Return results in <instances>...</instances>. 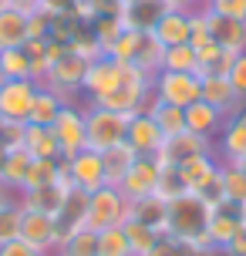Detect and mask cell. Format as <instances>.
I'll return each instance as SVG.
<instances>
[{
	"label": "cell",
	"instance_id": "54",
	"mask_svg": "<svg viewBox=\"0 0 246 256\" xmlns=\"http://www.w3.org/2000/svg\"><path fill=\"white\" fill-rule=\"evenodd\" d=\"M4 162H7V148L0 145V179H4ZM0 186H4V182H0Z\"/></svg>",
	"mask_w": 246,
	"mask_h": 256
},
{
	"label": "cell",
	"instance_id": "12",
	"mask_svg": "<svg viewBox=\"0 0 246 256\" xmlns=\"http://www.w3.org/2000/svg\"><path fill=\"white\" fill-rule=\"evenodd\" d=\"M64 168H68V176H71V186H74V189L94 192V189H102V186H108V182H104L102 152L81 148V152H74L71 158H64Z\"/></svg>",
	"mask_w": 246,
	"mask_h": 256
},
{
	"label": "cell",
	"instance_id": "16",
	"mask_svg": "<svg viewBox=\"0 0 246 256\" xmlns=\"http://www.w3.org/2000/svg\"><path fill=\"white\" fill-rule=\"evenodd\" d=\"M216 155L220 162H236L246 155V104L222 122V132L216 135Z\"/></svg>",
	"mask_w": 246,
	"mask_h": 256
},
{
	"label": "cell",
	"instance_id": "21",
	"mask_svg": "<svg viewBox=\"0 0 246 256\" xmlns=\"http://www.w3.org/2000/svg\"><path fill=\"white\" fill-rule=\"evenodd\" d=\"M222 122H226V115L216 112L212 104H206L202 98L186 108V132H192V135H202V138L216 142V135L222 132Z\"/></svg>",
	"mask_w": 246,
	"mask_h": 256
},
{
	"label": "cell",
	"instance_id": "5",
	"mask_svg": "<svg viewBox=\"0 0 246 256\" xmlns=\"http://www.w3.org/2000/svg\"><path fill=\"white\" fill-rule=\"evenodd\" d=\"M88 64L84 58H78L74 51H64L58 61L51 64V71L48 78L40 81V84H48L51 91H58L64 102H78L81 98V84H84V71H88Z\"/></svg>",
	"mask_w": 246,
	"mask_h": 256
},
{
	"label": "cell",
	"instance_id": "58",
	"mask_svg": "<svg viewBox=\"0 0 246 256\" xmlns=\"http://www.w3.org/2000/svg\"><path fill=\"white\" fill-rule=\"evenodd\" d=\"M7 7H10V0H0V10H7Z\"/></svg>",
	"mask_w": 246,
	"mask_h": 256
},
{
	"label": "cell",
	"instance_id": "10",
	"mask_svg": "<svg viewBox=\"0 0 246 256\" xmlns=\"http://www.w3.org/2000/svg\"><path fill=\"white\" fill-rule=\"evenodd\" d=\"M206 152H216L212 138H202V135H192V132H179V135L162 142V148L156 152V162L158 166H182V162H189L196 155H206Z\"/></svg>",
	"mask_w": 246,
	"mask_h": 256
},
{
	"label": "cell",
	"instance_id": "24",
	"mask_svg": "<svg viewBox=\"0 0 246 256\" xmlns=\"http://www.w3.org/2000/svg\"><path fill=\"white\" fill-rule=\"evenodd\" d=\"M152 34L162 48H176V44H189V14L186 10H166L152 27Z\"/></svg>",
	"mask_w": 246,
	"mask_h": 256
},
{
	"label": "cell",
	"instance_id": "33",
	"mask_svg": "<svg viewBox=\"0 0 246 256\" xmlns=\"http://www.w3.org/2000/svg\"><path fill=\"white\" fill-rule=\"evenodd\" d=\"M30 152L27 148H7V162H4V186L17 196V192L24 189V179H27V172H30Z\"/></svg>",
	"mask_w": 246,
	"mask_h": 256
},
{
	"label": "cell",
	"instance_id": "42",
	"mask_svg": "<svg viewBox=\"0 0 246 256\" xmlns=\"http://www.w3.org/2000/svg\"><path fill=\"white\" fill-rule=\"evenodd\" d=\"M17 232H20V202H17V196H14L7 202H0V246L14 243Z\"/></svg>",
	"mask_w": 246,
	"mask_h": 256
},
{
	"label": "cell",
	"instance_id": "35",
	"mask_svg": "<svg viewBox=\"0 0 246 256\" xmlns=\"http://www.w3.org/2000/svg\"><path fill=\"white\" fill-rule=\"evenodd\" d=\"M220 182H222V196H226V202H233V206H243L246 202V172L240 166L222 162Z\"/></svg>",
	"mask_w": 246,
	"mask_h": 256
},
{
	"label": "cell",
	"instance_id": "49",
	"mask_svg": "<svg viewBox=\"0 0 246 256\" xmlns=\"http://www.w3.org/2000/svg\"><path fill=\"white\" fill-rule=\"evenodd\" d=\"M0 256H51V253H40V250H34V246L14 240V243H4V246H0Z\"/></svg>",
	"mask_w": 246,
	"mask_h": 256
},
{
	"label": "cell",
	"instance_id": "2",
	"mask_svg": "<svg viewBox=\"0 0 246 256\" xmlns=\"http://www.w3.org/2000/svg\"><path fill=\"white\" fill-rule=\"evenodd\" d=\"M148 98H152V74H145L142 68L125 61L122 81L108 94H102L88 104H98V108H108V112H118V115H135V112H145Z\"/></svg>",
	"mask_w": 246,
	"mask_h": 256
},
{
	"label": "cell",
	"instance_id": "14",
	"mask_svg": "<svg viewBox=\"0 0 246 256\" xmlns=\"http://www.w3.org/2000/svg\"><path fill=\"white\" fill-rule=\"evenodd\" d=\"M158 172L162 166L156 162V155H138L132 168L125 172V179L118 182V189L125 192V199H145V196H156V186H158Z\"/></svg>",
	"mask_w": 246,
	"mask_h": 256
},
{
	"label": "cell",
	"instance_id": "4",
	"mask_svg": "<svg viewBox=\"0 0 246 256\" xmlns=\"http://www.w3.org/2000/svg\"><path fill=\"white\" fill-rule=\"evenodd\" d=\"M128 206L132 202L125 199V192L118 186H102V189L88 192V219H84V226L94 232L112 230V226H125Z\"/></svg>",
	"mask_w": 246,
	"mask_h": 256
},
{
	"label": "cell",
	"instance_id": "40",
	"mask_svg": "<svg viewBox=\"0 0 246 256\" xmlns=\"http://www.w3.org/2000/svg\"><path fill=\"white\" fill-rule=\"evenodd\" d=\"M98 256H135L122 226H112V230L98 232Z\"/></svg>",
	"mask_w": 246,
	"mask_h": 256
},
{
	"label": "cell",
	"instance_id": "18",
	"mask_svg": "<svg viewBox=\"0 0 246 256\" xmlns=\"http://www.w3.org/2000/svg\"><path fill=\"white\" fill-rule=\"evenodd\" d=\"M243 230V216H240V206L233 202H222L212 209V216H209V243L216 253L226 250V243H233V236Z\"/></svg>",
	"mask_w": 246,
	"mask_h": 256
},
{
	"label": "cell",
	"instance_id": "27",
	"mask_svg": "<svg viewBox=\"0 0 246 256\" xmlns=\"http://www.w3.org/2000/svg\"><path fill=\"white\" fill-rule=\"evenodd\" d=\"M166 199L158 196H145V199H132L128 206V219H138L148 230H156L158 236H166Z\"/></svg>",
	"mask_w": 246,
	"mask_h": 256
},
{
	"label": "cell",
	"instance_id": "26",
	"mask_svg": "<svg viewBox=\"0 0 246 256\" xmlns=\"http://www.w3.org/2000/svg\"><path fill=\"white\" fill-rule=\"evenodd\" d=\"M196 58H199V71H196L199 78H209V74L226 78V74H230V68H233L236 54L222 51L216 40H206V44H199V48H196Z\"/></svg>",
	"mask_w": 246,
	"mask_h": 256
},
{
	"label": "cell",
	"instance_id": "19",
	"mask_svg": "<svg viewBox=\"0 0 246 256\" xmlns=\"http://www.w3.org/2000/svg\"><path fill=\"white\" fill-rule=\"evenodd\" d=\"M166 0H122V24L128 30H152L166 14Z\"/></svg>",
	"mask_w": 246,
	"mask_h": 256
},
{
	"label": "cell",
	"instance_id": "36",
	"mask_svg": "<svg viewBox=\"0 0 246 256\" xmlns=\"http://www.w3.org/2000/svg\"><path fill=\"white\" fill-rule=\"evenodd\" d=\"M162 71H186V74H196V71H199L196 48H192V44L166 48V54H162Z\"/></svg>",
	"mask_w": 246,
	"mask_h": 256
},
{
	"label": "cell",
	"instance_id": "29",
	"mask_svg": "<svg viewBox=\"0 0 246 256\" xmlns=\"http://www.w3.org/2000/svg\"><path fill=\"white\" fill-rule=\"evenodd\" d=\"M64 98L51 91L48 84H38V94H34V104H30V118H27V125H54V118L61 115V108H64Z\"/></svg>",
	"mask_w": 246,
	"mask_h": 256
},
{
	"label": "cell",
	"instance_id": "41",
	"mask_svg": "<svg viewBox=\"0 0 246 256\" xmlns=\"http://www.w3.org/2000/svg\"><path fill=\"white\" fill-rule=\"evenodd\" d=\"M122 30H125V24H122V17H118V14H104V17H94V20H91V34L98 38V44H102L104 54H108V48L118 40Z\"/></svg>",
	"mask_w": 246,
	"mask_h": 256
},
{
	"label": "cell",
	"instance_id": "38",
	"mask_svg": "<svg viewBox=\"0 0 246 256\" xmlns=\"http://www.w3.org/2000/svg\"><path fill=\"white\" fill-rule=\"evenodd\" d=\"M61 166H64V158H34V162H30V172H27V179H24V189H38V186L58 182Z\"/></svg>",
	"mask_w": 246,
	"mask_h": 256
},
{
	"label": "cell",
	"instance_id": "31",
	"mask_svg": "<svg viewBox=\"0 0 246 256\" xmlns=\"http://www.w3.org/2000/svg\"><path fill=\"white\" fill-rule=\"evenodd\" d=\"M145 112L156 118L158 132H162L166 138H172V135L186 132V108H176V104H166V102H158V98H148Z\"/></svg>",
	"mask_w": 246,
	"mask_h": 256
},
{
	"label": "cell",
	"instance_id": "51",
	"mask_svg": "<svg viewBox=\"0 0 246 256\" xmlns=\"http://www.w3.org/2000/svg\"><path fill=\"white\" fill-rule=\"evenodd\" d=\"M74 4H78V0H44L40 10H44V14H71V10H74Z\"/></svg>",
	"mask_w": 246,
	"mask_h": 256
},
{
	"label": "cell",
	"instance_id": "46",
	"mask_svg": "<svg viewBox=\"0 0 246 256\" xmlns=\"http://www.w3.org/2000/svg\"><path fill=\"white\" fill-rule=\"evenodd\" d=\"M206 40H212V34H209V14L199 7V10L189 14V44L199 48V44H206Z\"/></svg>",
	"mask_w": 246,
	"mask_h": 256
},
{
	"label": "cell",
	"instance_id": "48",
	"mask_svg": "<svg viewBox=\"0 0 246 256\" xmlns=\"http://www.w3.org/2000/svg\"><path fill=\"white\" fill-rule=\"evenodd\" d=\"M24 128L20 122H7L4 125V135H0V145L4 148H24Z\"/></svg>",
	"mask_w": 246,
	"mask_h": 256
},
{
	"label": "cell",
	"instance_id": "7",
	"mask_svg": "<svg viewBox=\"0 0 246 256\" xmlns=\"http://www.w3.org/2000/svg\"><path fill=\"white\" fill-rule=\"evenodd\" d=\"M54 138L61 145V158H71L74 152L88 148V135H84V102H68L61 115L54 118Z\"/></svg>",
	"mask_w": 246,
	"mask_h": 256
},
{
	"label": "cell",
	"instance_id": "47",
	"mask_svg": "<svg viewBox=\"0 0 246 256\" xmlns=\"http://www.w3.org/2000/svg\"><path fill=\"white\" fill-rule=\"evenodd\" d=\"M226 78H230L233 91H236V94H240V98L246 102V51L233 58V68H230V74H226Z\"/></svg>",
	"mask_w": 246,
	"mask_h": 256
},
{
	"label": "cell",
	"instance_id": "25",
	"mask_svg": "<svg viewBox=\"0 0 246 256\" xmlns=\"http://www.w3.org/2000/svg\"><path fill=\"white\" fill-rule=\"evenodd\" d=\"M30 34H27V14L17 7L0 10V51H10V48H24Z\"/></svg>",
	"mask_w": 246,
	"mask_h": 256
},
{
	"label": "cell",
	"instance_id": "8",
	"mask_svg": "<svg viewBox=\"0 0 246 256\" xmlns=\"http://www.w3.org/2000/svg\"><path fill=\"white\" fill-rule=\"evenodd\" d=\"M71 189H74V186H71V176H68V168L61 166V176H58V182H51V186H38V189L17 192V202H20V209H30V212L58 216Z\"/></svg>",
	"mask_w": 246,
	"mask_h": 256
},
{
	"label": "cell",
	"instance_id": "13",
	"mask_svg": "<svg viewBox=\"0 0 246 256\" xmlns=\"http://www.w3.org/2000/svg\"><path fill=\"white\" fill-rule=\"evenodd\" d=\"M122 68H125V61H115V58H108V54L94 58V61L88 64V71H84L81 98H84V102H94V98L108 94V91L122 81Z\"/></svg>",
	"mask_w": 246,
	"mask_h": 256
},
{
	"label": "cell",
	"instance_id": "32",
	"mask_svg": "<svg viewBox=\"0 0 246 256\" xmlns=\"http://www.w3.org/2000/svg\"><path fill=\"white\" fill-rule=\"evenodd\" d=\"M135 158H138V155H135V148H132L128 142H122V145H115V148L102 152L104 182H108V186H118V182L125 179V172L132 168V162H135Z\"/></svg>",
	"mask_w": 246,
	"mask_h": 256
},
{
	"label": "cell",
	"instance_id": "55",
	"mask_svg": "<svg viewBox=\"0 0 246 256\" xmlns=\"http://www.w3.org/2000/svg\"><path fill=\"white\" fill-rule=\"evenodd\" d=\"M7 199H14V192L7 186H0V202H7Z\"/></svg>",
	"mask_w": 246,
	"mask_h": 256
},
{
	"label": "cell",
	"instance_id": "44",
	"mask_svg": "<svg viewBox=\"0 0 246 256\" xmlns=\"http://www.w3.org/2000/svg\"><path fill=\"white\" fill-rule=\"evenodd\" d=\"M148 256H206L199 246L192 243H186V240H176V236H158V243L152 246V253Z\"/></svg>",
	"mask_w": 246,
	"mask_h": 256
},
{
	"label": "cell",
	"instance_id": "45",
	"mask_svg": "<svg viewBox=\"0 0 246 256\" xmlns=\"http://www.w3.org/2000/svg\"><path fill=\"white\" fill-rule=\"evenodd\" d=\"M202 10L216 14V17H233V20H246V0H202Z\"/></svg>",
	"mask_w": 246,
	"mask_h": 256
},
{
	"label": "cell",
	"instance_id": "11",
	"mask_svg": "<svg viewBox=\"0 0 246 256\" xmlns=\"http://www.w3.org/2000/svg\"><path fill=\"white\" fill-rule=\"evenodd\" d=\"M34 94H38V81H30V78L27 81H4L0 84V115H4V122L27 125Z\"/></svg>",
	"mask_w": 246,
	"mask_h": 256
},
{
	"label": "cell",
	"instance_id": "15",
	"mask_svg": "<svg viewBox=\"0 0 246 256\" xmlns=\"http://www.w3.org/2000/svg\"><path fill=\"white\" fill-rule=\"evenodd\" d=\"M125 142L135 148V155H156L158 148H162L166 135L158 132L156 118L148 115V112H135V115H128V132H125Z\"/></svg>",
	"mask_w": 246,
	"mask_h": 256
},
{
	"label": "cell",
	"instance_id": "39",
	"mask_svg": "<svg viewBox=\"0 0 246 256\" xmlns=\"http://www.w3.org/2000/svg\"><path fill=\"white\" fill-rule=\"evenodd\" d=\"M125 236H128V246H132V253L135 256H148L152 253V246L158 243V232L156 230H148L145 222H138V219H125Z\"/></svg>",
	"mask_w": 246,
	"mask_h": 256
},
{
	"label": "cell",
	"instance_id": "59",
	"mask_svg": "<svg viewBox=\"0 0 246 256\" xmlns=\"http://www.w3.org/2000/svg\"><path fill=\"white\" fill-rule=\"evenodd\" d=\"M4 125H7V122H4V115H0V135H4Z\"/></svg>",
	"mask_w": 246,
	"mask_h": 256
},
{
	"label": "cell",
	"instance_id": "52",
	"mask_svg": "<svg viewBox=\"0 0 246 256\" xmlns=\"http://www.w3.org/2000/svg\"><path fill=\"white\" fill-rule=\"evenodd\" d=\"M166 7L168 10H186V14H192L202 7V0H166Z\"/></svg>",
	"mask_w": 246,
	"mask_h": 256
},
{
	"label": "cell",
	"instance_id": "6",
	"mask_svg": "<svg viewBox=\"0 0 246 256\" xmlns=\"http://www.w3.org/2000/svg\"><path fill=\"white\" fill-rule=\"evenodd\" d=\"M152 98L176 108H189L199 102V74H186V71H158L152 78Z\"/></svg>",
	"mask_w": 246,
	"mask_h": 256
},
{
	"label": "cell",
	"instance_id": "20",
	"mask_svg": "<svg viewBox=\"0 0 246 256\" xmlns=\"http://www.w3.org/2000/svg\"><path fill=\"white\" fill-rule=\"evenodd\" d=\"M220 166H222L220 155L206 152V155H196V158H189V162H182V166H176V168H179L182 182H186V192H199L220 176Z\"/></svg>",
	"mask_w": 246,
	"mask_h": 256
},
{
	"label": "cell",
	"instance_id": "9",
	"mask_svg": "<svg viewBox=\"0 0 246 256\" xmlns=\"http://www.w3.org/2000/svg\"><path fill=\"white\" fill-rule=\"evenodd\" d=\"M17 240L27 246H34L40 253H51L61 243V232H58V222L54 216H44V212H30V209H20V232Z\"/></svg>",
	"mask_w": 246,
	"mask_h": 256
},
{
	"label": "cell",
	"instance_id": "57",
	"mask_svg": "<svg viewBox=\"0 0 246 256\" xmlns=\"http://www.w3.org/2000/svg\"><path fill=\"white\" fill-rule=\"evenodd\" d=\"M240 216H243V226H246V202L240 206Z\"/></svg>",
	"mask_w": 246,
	"mask_h": 256
},
{
	"label": "cell",
	"instance_id": "3",
	"mask_svg": "<svg viewBox=\"0 0 246 256\" xmlns=\"http://www.w3.org/2000/svg\"><path fill=\"white\" fill-rule=\"evenodd\" d=\"M125 132H128V115H118V112L84 102V135H88L91 152H108V148L122 145Z\"/></svg>",
	"mask_w": 246,
	"mask_h": 256
},
{
	"label": "cell",
	"instance_id": "56",
	"mask_svg": "<svg viewBox=\"0 0 246 256\" xmlns=\"http://www.w3.org/2000/svg\"><path fill=\"white\" fill-rule=\"evenodd\" d=\"M233 166H240V168H243V172H246V155H243V158H236Z\"/></svg>",
	"mask_w": 246,
	"mask_h": 256
},
{
	"label": "cell",
	"instance_id": "53",
	"mask_svg": "<svg viewBox=\"0 0 246 256\" xmlns=\"http://www.w3.org/2000/svg\"><path fill=\"white\" fill-rule=\"evenodd\" d=\"M40 4H44V0H10V7H17V10H24V14L40 10Z\"/></svg>",
	"mask_w": 246,
	"mask_h": 256
},
{
	"label": "cell",
	"instance_id": "43",
	"mask_svg": "<svg viewBox=\"0 0 246 256\" xmlns=\"http://www.w3.org/2000/svg\"><path fill=\"white\" fill-rule=\"evenodd\" d=\"M156 196H158V199H166V202H172V199L186 196V182H182V176H179V168H176V166H162Z\"/></svg>",
	"mask_w": 246,
	"mask_h": 256
},
{
	"label": "cell",
	"instance_id": "37",
	"mask_svg": "<svg viewBox=\"0 0 246 256\" xmlns=\"http://www.w3.org/2000/svg\"><path fill=\"white\" fill-rule=\"evenodd\" d=\"M0 71H4V81H27L30 78V58H27V51L24 48L0 51Z\"/></svg>",
	"mask_w": 246,
	"mask_h": 256
},
{
	"label": "cell",
	"instance_id": "1",
	"mask_svg": "<svg viewBox=\"0 0 246 256\" xmlns=\"http://www.w3.org/2000/svg\"><path fill=\"white\" fill-rule=\"evenodd\" d=\"M209 216H212V206L206 199H199L196 192H186L166 206V232L199 246L206 256H220L209 243Z\"/></svg>",
	"mask_w": 246,
	"mask_h": 256
},
{
	"label": "cell",
	"instance_id": "60",
	"mask_svg": "<svg viewBox=\"0 0 246 256\" xmlns=\"http://www.w3.org/2000/svg\"><path fill=\"white\" fill-rule=\"evenodd\" d=\"M0 84H4V71H0Z\"/></svg>",
	"mask_w": 246,
	"mask_h": 256
},
{
	"label": "cell",
	"instance_id": "22",
	"mask_svg": "<svg viewBox=\"0 0 246 256\" xmlns=\"http://www.w3.org/2000/svg\"><path fill=\"white\" fill-rule=\"evenodd\" d=\"M209 14V10H206ZM209 34L230 54H243L246 51V20H233V17H216L209 14Z\"/></svg>",
	"mask_w": 246,
	"mask_h": 256
},
{
	"label": "cell",
	"instance_id": "17",
	"mask_svg": "<svg viewBox=\"0 0 246 256\" xmlns=\"http://www.w3.org/2000/svg\"><path fill=\"white\" fill-rule=\"evenodd\" d=\"M199 98L206 104H212L216 112H222V115L230 118L236 115L240 108H243V98L233 91V84H230V78H216V74H209V78H199Z\"/></svg>",
	"mask_w": 246,
	"mask_h": 256
},
{
	"label": "cell",
	"instance_id": "28",
	"mask_svg": "<svg viewBox=\"0 0 246 256\" xmlns=\"http://www.w3.org/2000/svg\"><path fill=\"white\" fill-rule=\"evenodd\" d=\"M24 148L30 158H61V145L54 138L51 125H27L24 128Z\"/></svg>",
	"mask_w": 246,
	"mask_h": 256
},
{
	"label": "cell",
	"instance_id": "30",
	"mask_svg": "<svg viewBox=\"0 0 246 256\" xmlns=\"http://www.w3.org/2000/svg\"><path fill=\"white\" fill-rule=\"evenodd\" d=\"M162 54H166V48L156 40V34H152V30H142V38L135 44V54H132L128 64H135V68H142L145 74L156 78L158 71H162Z\"/></svg>",
	"mask_w": 246,
	"mask_h": 256
},
{
	"label": "cell",
	"instance_id": "50",
	"mask_svg": "<svg viewBox=\"0 0 246 256\" xmlns=\"http://www.w3.org/2000/svg\"><path fill=\"white\" fill-rule=\"evenodd\" d=\"M220 256H246V226L233 236V243H226V250Z\"/></svg>",
	"mask_w": 246,
	"mask_h": 256
},
{
	"label": "cell",
	"instance_id": "34",
	"mask_svg": "<svg viewBox=\"0 0 246 256\" xmlns=\"http://www.w3.org/2000/svg\"><path fill=\"white\" fill-rule=\"evenodd\" d=\"M54 256H98V232L94 230H78V232H68L64 240L58 243Z\"/></svg>",
	"mask_w": 246,
	"mask_h": 256
},
{
	"label": "cell",
	"instance_id": "23",
	"mask_svg": "<svg viewBox=\"0 0 246 256\" xmlns=\"http://www.w3.org/2000/svg\"><path fill=\"white\" fill-rule=\"evenodd\" d=\"M84 219H88V192H84V189H71V192H68V199H64V206H61V212L54 216L61 240H64L68 232L84 230Z\"/></svg>",
	"mask_w": 246,
	"mask_h": 256
}]
</instances>
